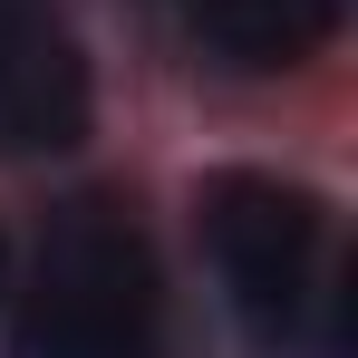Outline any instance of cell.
<instances>
[{"instance_id":"cell-1","label":"cell","mask_w":358,"mask_h":358,"mask_svg":"<svg viewBox=\"0 0 358 358\" xmlns=\"http://www.w3.org/2000/svg\"><path fill=\"white\" fill-rule=\"evenodd\" d=\"M10 358H165V291L126 213L78 203L20 300Z\"/></svg>"},{"instance_id":"cell-2","label":"cell","mask_w":358,"mask_h":358,"mask_svg":"<svg viewBox=\"0 0 358 358\" xmlns=\"http://www.w3.org/2000/svg\"><path fill=\"white\" fill-rule=\"evenodd\" d=\"M203 242H213V271L233 310L262 329V339H291L310 320V291H320V252H329V213L310 184H281V175H233L203 184Z\"/></svg>"},{"instance_id":"cell-3","label":"cell","mask_w":358,"mask_h":358,"mask_svg":"<svg viewBox=\"0 0 358 358\" xmlns=\"http://www.w3.org/2000/svg\"><path fill=\"white\" fill-rule=\"evenodd\" d=\"M87 136V59L49 10L0 0V155H59Z\"/></svg>"},{"instance_id":"cell-4","label":"cell","mask_w":358,"mask_h":358,"mask_svg":"<svg viewBox=\"0 0 358 358\" xmlns=\"http://www.w3.org/2000/svg\"><path fill=\"white\" fill-rule=\"evenodd\" d=\"M349 0H203V39L233 68H291L339 29Z\"/></svg>"},{"instance_id":"cell-5","label":"cell","mask_w":358,"mask_h":358,"mask_svg":"<svg viewBox=\"0 0 358 358\" xmlns=\"http://www.w3.org/2000/svg\"><path fill=\"white\" fill-rule=\"evenodd\" d=\"M0 281H10V242H0Z\"/></svg>"}]
</instances>
